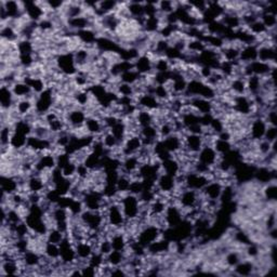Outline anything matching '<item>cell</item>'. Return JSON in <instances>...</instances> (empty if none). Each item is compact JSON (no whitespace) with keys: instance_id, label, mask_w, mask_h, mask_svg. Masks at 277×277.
Returning a JSON list of instances; mask_svg holds the SVG:
<instances>
[{"instance_id":"47","label":"cell","mask_w":277,"mask_h":277,"mask_svg":"<svg viewBox=\"0 0 277 277\" xmlns=\"http://www.w3.org/2000/svg\"><path fill=\"white\" fill-rule=\"evenodd\" d=\"M212 146L215 149V152H217L220 156H223V155L228 154L230 151H232L233 143L231 141L221 140V138H215Z\"/></svg>"},{"instance_id":"1","label":"cell","mask_w":277,"mask_h":277,"mask_svg":"<svg viewBox=\"0 0 277 277\" xmlns=\"http://www.w3.org/2000/svg\"><path fill=\"white\" fill-rule=\"evenodd\" d=\"M120 206L127 221L138 219L141 208V202L138 196L129 193L123 195L120 199Z\"/></svg>"},{"instance_id":"43","label":"cell","mask_w":277,"mask_h":277,"mask_svg":"<svg viewBox=\"0 0 277 277\" xmlns=\"http://www.w3.org/2000/svg\"><path fill=\"white\" fill-rule=\"evenodd\" d=\"M42 254H45V256L48 259L51 260V261L60 260V245L46 242L45 247H43Z\"/></svg>"},{"instance_id":"22","label":"cell","mask_w":277,"mask_h":277,"mask_svg":"<svg viewBox=\"0 0 277 277\" xmlns=\"http://www.w3.org/2000/svg\"><path fill=\"white\" fill-rule=\"evenodd\" d=\"M21 267L18 260L14 258L1 259V264H0V275L9 276V275H21Z\"/></svg>"},{"instance_id":"23","label":"cell","mask_w":277,"mask_h":277,"mask_svg":"<svg viewBox=\"0 0 277 277\" xmlns=\"http://www.w3.org/2000/svg\"><path fill=\"white\" fill-rule=\"evenodd\" d=\"M163 26L162 16L159 14L155 16H145L144 19L142 30L144 33H146L147 35H156L158 34L159 30Z\"/></svg>"},{"instance_id":"25","label":"cell","mask_w":277,"mask_h":277,"mask_svg":"<svg viewBox=\"0 0 277 277\" xmlns=\"http://www.w3.org/2000/svg\"><path fill=\"white\" fill-rule=\"evenodd\" d=\"M183 137L184 136H181L179 134H173V136L166 138L165 140H163L165 148L167 149L173 156L183 148Z\"/></svg>"},{"instance_id":"52","label":"cell","mask_w":277,"mask_h":277,"mask_svg":"<svg viewBox=\"0 0 277 277\" xmlns=\"http://www.w3.org/2000/svg\"><path fill=\"white\" fill-rule=\"evenodd\" d=\"M66 234L63 232H61L60 230H58L57 228H52L50 229L46 235V240L49 242L52 243H57V245H60L61 242H63V240L65 238Z\"/></svg>"},{"instance_id":"13","label":"cell","mask_w":277,"mask_h":277,"mask_svg":"<svg viewBox=\"0 0 277 277\" xmlns=\"http://www.w3.org/2000/svg\"><path fill=\"white\" fill-rule=\"evenodd\" d=\"M168 229H173L184 221V215L181 208L175 204H169L164 214Z\"/></svg>"},{"instance_id":"40","label":"cell","mask_w":277,"mask_h":277,"mask_svg":"<svg viewBox=\"0 0 277 277\" xmlns=\"http://www.w3.org/2000/svg\"><path fill=\"white\" fill-rule=\"evenodd\" d=\"M13 132H16V134L23 135L26 137H30L33 134V125L30 123V121L22 118L14 123Z\"/></svg>"},{"instance_id":"18","label":"cell","mask_w":277,"mask_h":277,"mask_svg":"<svg viewBox=\"0 0 277 277\" xmlns=\"http://www.w3.org/2000/svg\"><path fill=\"white\" fill-rule=\"evenodd\" d=\"M171 248V242L164 236L158 238L157 241L153 242L146 247V253L149 256H163V254L169 253Z\"/></svg>"},{"instance_id":"50","label":"cell","mask_w":277,"mask_h":277,"mask_svg":"<svg viewBox=\"0 0 277 277\" xmlns=\"http://www.w3.org/2000/svg\"><path fill=\"white\" fill-rule=\"evenodd\" d=\"M141 75L138 73V71L134 69H130L128 71H125L124 74H121L119 77V80L121 82H125V84H128L131 86H135L137 82L140 80Z\"/></svg>"},{"instance_id":"45","label":"cell","mask_w":277,"mask_h":277,"mask_svg":"<svg viewBox=\"0 0 277 277\" xmlns=\"http://www.w3.org/2000/svg\"><path fill=\"white\" fill-rule=\"evenodd\" d=\"M109 131L116 137V138L120 142V144L124 142V140L127 137V127H126V123L125 120L121 118L119 119V121L116 124L114 127L109 129Z\"/></svg>"},{"instance_id":"49","label":"cell","mask_w":277,"mask_h":277,"mask_svg":"<svg viewBox=\"0 0 277 277\" xmlns=\"http://www.w3.org/2000/svg\"><path fill=\"white\" fill-rule=\"evenodd\" d=\"M13 135V126L1 125L0 130V146H10V138Z\"/></svg>"},{"instance_id":"11","label":"cell","mask_w":277,"mask_h":277,"mask_svg":"<svg viewBox=\"0 0 277 277\" xmlns=\"http://www.w3.org/2000/svg\"><path fill=\"white\" fill-rule=\"evenodd\" d=\"M220 159V155L211 145H204L197 154V162L213 169Z\"/></svg>"},{"instance_id":"33","label":"cell","mask_w":277,"mask_h":277,"mask_svg":"<svg viewBox=\"0 0 277 277\" xmlns=\"http://www.w3.org/2000/svg\"><path fill=\"white\" fill-rule=\"evenodd\" d=\"M0 36H1V40L7 42H18L20 40L19 32L9 23H1Z\"/></svg>"},{"instance_id":"41","label":"cell","mask_w":277,"mask_h":277,"mask_svg":"<svg viewBox=\"0 0 277 277\" xmlns=\"http://www.w3.org/2000/svg\"><path fill=\"white\" fill-rule=\"evenodd\" d=\"M176 5H178V1H173V0H162V1L157 2V9H158V14L160 15H168L173 13L176 10Z\"/></svg>"},{"instance_id":"59","label":"cell","mask_w":277,"mask_h":277,"mask_svg":"<svg viewBox=\"0 0 277 277\" xmlns=\"http://www.w3.org/2000/svg\"><path fill=\"white\" fill-rule=\"evenodd\" d=\"M81 271V276H87V277H92L98 275V270L96 268L91 267L90 264H86L84 267L80 268Z\"/></svg>"},{"instance_id":"35","label":"cell","mask_w":277,"mask_h":277,"mask_svg":"<svg viewBox=\"0 0 277 277\" xmlns=\"http://www.w3.org/2000/svg\"><path fill=\"white\" fill-rule=\"evenodd\" d=\"M135 118L140 128L155 125V118L153 112H149V110L146 109H138V112L135 115Z\"/></svg>"},{"instance_id":"55","label":"cell","mask_w":277,"mask_h":277,"mask_svg":"<svg viewBox=\"0 0 277 277\" xmlns=\"http://www.w3.org/2000/svg\"><path fill=\"white\" fill-rule=\"evenodd\" d=\"M62 170V174L65 176L66 179H74L76 178V173H77V163L70 160L69 163L66 164L63 168H61Z\"/></svg>"},{"instance_id":"57","label":"cell","mask_w":277,"mask_h":277,"mask_svg":"<svg viewBox=\"0 0 277 277\" xmlns=\"http://www.w3.org/2000/svg\"><path fill=\"white\" fill-rule=\"evenodd\" d=\"M143 191H144V185H143L142 180H140V179L131 180L130 187H129V194L138 196Z\"/></svg>"},{"instance_id":"5","label":"cell","mask_w":277,"mask_h":277,"mask_svg":"<svg viewBox=\"0 0 277 277\" xmlns=\"http://www.w3.org/2000/svg\"><path fill=\"white\" fill-rule=\"evenodd\" d=\"M55 63H57V68L59 69V70L65 76L73 77L78 73V69L76 66L73 52L58 54L57 59H55Z\"/></svg>"},{"instance_id":"4","label":"cell","mask_w":277,"mask_h":277,"mask_svg":"<svg viewBox=\"0 0 277 277\" xmlns=\"http://www.w3.org/2000/svg\"><path fill=\"white\" fill-rule=\"evenodd\" d=\"M163 236H164V232L160 230L158 226L147 223L142 226V229L138 231L137 235V242H140L142 246L146 248L149 243L157 241L158 238Z\"/></svg>"},{"instance_id":"15","label":"cell","mask_w":277,"mask_h":277,"mask_svg":"<svg viewBox=\"0 0 277 277\" xmlns=\"http://www.w3.org/2000/svg\"><path fill=\"white\" fill-rule=\"evenodd\" d=\"M204 146V138L202 135L186 134L183 137V148L187 153L197 155Z\"/></svg>"},{"instance_id":"56","label":"cell","mask_w":277,"mask_h":277,"mask_svg":"<svg viewBox=\"0 0 277 277\" xmlns=\"http://www.w3.org/2000/svg\"><path fill=\"white\" fill-rule=\"evenodd\" d=\"M113 250V247H112V243H110V240L108 237H102L101 242L99 243V247H98V252H100L101 254H103L104 257H106L107 254Z\"/></svg>"},{"instance_id":"19","label":"cell","mask_w":277,"mask_h":277,"mask_svg":"<svg viewBox=\"0 0 277 277\" xmlns=\"http://www.w3.org/2000/svg\"><path fill=\"white\" fill-rule=\"evenodd\" d=\"M141 165L142 164L140 162V159H138L137 155H134V156H126L123 158V160H121L120 163L119 173L132 176L138 173V170L140 168Z\"/></svg>"},{"instance_id":"10","label":"cell","mask_w":277,"mask_h":277,"mask_svg":"<svg viewBox=\"0 0 277 277\" xmlns=\"http://www.w3.org/2000/svg\"><path fill=\"white\" fill-rule=\"evenodd\" d=\"M143 147L142 138L140 135L127 136L124 142L121 143V153L123 156H134L141 151Z\"/></svg>"},{"instance_id":"53","label":"cell","mask_w":277,"mask_h":277,"mask_svg":"<svg viewBox=\"0 0 277 277\" xmlns=\"http://www.w3.org/2000/svg\"><path fill=\"white\" fill-rule=\"evenodd\" d=\"M116 93L118 94L119 98H134L135 97V88L134 86L125 84V82H119L116 86Z\"/></svg>"},{"instance_id":"17","label":"cell","mask_w":277,"mask_h":277,"mask_svg":"<svg viewBox=\"0 0 277 277\" xmlns=\"http://www.w3.org/2000/svg\"><path fill=\"white\" fill-rule=\"evenodd\" d=\"M223 188H224V184L222 183V182L219 180H212L204 187V190L201 191V193L205 198L209 199V201H219L220 202Z\"/></svg>"},{"instance_id":"24","label":"cell","mask_w":277,"mask_h":277,"mask_svg":"<svg viewBox=\"0 0 277 277\" xmlns=\"http://www.w3.org/2000/svg\"><path fill=\"white\" fill-rule=\"evenodd\" d=\"M254 273H256V264L250 259H242L232 270V275L234 276H251Z\"/></svg>"},{"instance_id":"3","label":"cell","mask_w":277,"mask_h":277,"mask_svg":"<svg viewBox=\"0 0 277 277\" xmlns=\"http://www.w3.org/2000/svg\"><path fill=\"white\" fill-rule=\"evenodd\" d=\"M87 117V110L81 107H76L66 112L64 115V118L66 121V125H68V131H69L71 134V132L75 130L84 128Z\"/></svg>"},{"instance_id":"2","label":"cell","mask_w":277,"mask_h":277,"mask_svg":"<svg viewBox=\"0 0 277 277\" xmlns=\"http://www.w3.org/2000/svg\"><path fill=\"white\" fill-rule=\"evenodd\" d=\"M105 217H106V222L109 226L117 230L124 229L127 220L119 203H110L109 206L105 210Z\"/></svg>"},{"instance_id":"9","label":"cell","mask_w":277,"mask_h":277,"mask_svg":"<svg viewBox=\"0 0 277 277\" xmlns=\"http://www.w3.org/2000/svg\"><path fill=\"white\" fill-rule=\"evenodd\" d=\"M138 109H146L149 112H155L162 106V102L151 93H143L134 97Z\"/></svg>"},{"instance_id":"58","label":"cell","mask_w":277,"mask_h":277,"mask_svg":"<svg viewBox=\"0 0 277 277\" xmlns=\"http://www.w3.org/2000/svg\"><path fill=\"white\" fill-rule=\"evenodd\" d=\"M264 140H267L271 143L277 141V127L273 126H268L267 131H265L264 135Z\"/></svg>"},{"instance_id":"12","label":"cell","mask_w":277,"mask_h":277,"mask_svg":"<svg viewBox=\"0 0 277 277\" xmlns=\"http://www.w3.org/2000/svg\"><path fill=\"white\" fill-rule=\"evenodd\" d=\"M258 60L261 62L276 64V42L264 41L258 46Z\"/></svg>"},{"instance_id":"21","label":"cell","mask_w":277,"mask_h":277,"mask_svg":"<svg viewBox=\"0 0 277 277\" xmlns=\"http://www.w3.org/2000/svg\"><path fill=\"white\" fill-rule=\"evenodd\" d=\"M85 129L88 132V135L96 138L101 137L105 131H107L105 129L102 119L94 117V116H88L85 124Z\"/></svg>"},{"instance_id":"14","label":"cell","mask_w":277,"mask_h":277,"mask_svg":"<svg viewBox=\"0 0 277 277\" xmlns=\"http://www.w3.org/2000/svg\"><path fill=\"white\" fill-rule=\"evenodd\" d=\"M267 128H268V124L265 123L262 117L253 118L251 120L250 126H249V130H248L249 138L254 142L263 140Z\"/></svg>"},{"instance_id":"29","label":"cell","mask_w":277,"mask_h":277,"mask_svg":"<svg viewBox=\"0 0 277 277\" xmlns=\"http://www.w3.org/2000/svg\"><path fill=\"white\" fill-rule=\"evenodd\" d=\"M162 173L175 178L176 175H179L182 173V167L179 160L173 156L165 159L164 162H162Z\"/></svg>"},{"instance_id":"27","label":"cell","mask_w":277,"mask_h":277,"mask_svg":"<svg viewBox=\"0 0 277 277\" xmlns=\"http://www.w3.org/2000/svg\"><path fill=\"white\" fill-rule=\"evenodd\" d=\"M258 60V46L257 45H247L243 46L240 52V60L238 62L243 65L250 64Z\"/></svg>"},{"instance_id":"30","label":"cell","mask_w":277,"mask_h":277,"mask_svg":"<svg viewBox=\"0 0 277 277\" xmlns=\"http://www.w3.org/2000/svg\"><path fill=\"white\" fill-rule=\"evenodd\" d=\"M229 90L234 97L247 96L248 92H247L246 78H242V77H234V78H230Z\"/></svg>"},{"instance_id":"42","label":"cell","mask_w":277,"mask_h":277,"mask_svg":"<svg viewBox=\"0 0 277 277\" xmlns=\"http://www.w3.org/2000/svg\"><path fill=\"white\" fill-rule=\"evenodd\" d=\"M27 138L29 137L13 132L12 137L10 138V147L14 151H22L27 146Z\"/></svg>"},{"instance_id":"54","label":"cell","mask_w":277,"mask_h":277,"mask_svg":"<svg viewBox=\"0 0 277 277\" xmlns=\"http://www.w3.org/2000/svg\"><path fill=\"white\" fill-rule=\"evenodd\" d=\"M19 54H34L35 47L34 43L30 39H20L16 42Z\"/></svg>"},{"instance_id":"7","label":"cell","mask_w":277,"mask_h":277,"mask_svg":"<svg viewBox=\"0 0 277 277\" xmlns=\"http://www.w3.org/2000/svg\"><path fill=\"white\" fill-rule=\"evenodd\" d=\"M0 8L7 14L8 21H18L25 16L24 2L15 1V0H1Z\"/></svg>"},{"instance_id":"8","label":"cell","mask_w":277,"mask_h":277,"mask_svg":"<svg viewBox=\"0 0 277 277\" xmlns=\"http://www.w3.org/2000/svg\"><path fill=\"white\" fill-rule=\"evenodd\" d=\"M155 187H156V196L167 195V196L171 197L173 193L175 191V188H176L175 178L169 174H166L164 173H160L156 180Z\"/></svg>"},{"instance_id":"38","label":"cell","mask_w":277,"mask_h":277,"mask_svg":"<svg viewBox=\"0 0 277 277\" xmlns=\"http://www.w3.org/2000/svg\"><path fill=\"white\" fill-rule=\"evenodd\" d=\"M105 262L113 268L121 267L126 262V253L124 251L112 250L105 257Z\"/></svg>"},{"instance_id":"36","label":"cell","mask_w":277,"mask_h":277,"mask_svg":"<svg viewBox=\"0 0 277 277\" xmlns=\"http://www.w3.org/2000/svg\"><path fill=\"white\" fill-rule=\"evenodd\" d=\"M100 140H101L104 148L106 149L108 153L121 146L120 142L117 140V138H116V137L109 130L105 131L104 134L100 137Z\"/></svg>"},{"instance_id":"26","label":"cell","mask_w":277,"mask_h":277,"mask_svg":"<svg viewBox=\"0 0 277 277\" xmlns=\"http://www.w3.org/2000/svg\"><path fill=\"white\" fill-rule=\"evenodd\" d=\"M16 99L11 88L1 85V87H0V105H1V109L10 110L14 107Z\"/></svg>"},{"instance_id":"32","label":"cell","mask_w":277,"mask_h":277,"mask_svg":"<svg viewBox=\"0 0 277 277\" xmlns=\"http://www.w3.org/2000/svg\"><path fill=\"white\" fill-rule=\"evenodd\" d=\"M110 243H112L113 250L118 251H126L128 248V242H127L126 234L123 230H119L109 237Z\"/></svg>"},{"instance_id":"48","label":"cell","mask_w":277,"mask_h":277,"mask_svg":"<svg viewBox=\"0 0 277 277\" xmlns=\"http://www.w3.org/2000/svg\"><path fill=\"white\" fill-rule=\"evenodd\" d=\"M246 29L249 31V33H251V34L253 36H256L257 38L267 36L268 33H269L267 27L264 26V24L260 20L256 21L251 25H249L248 27H246Z\"/></svg>"},{"instance_id":"39","label":"cell","mask_w":277,"mask_h":277,"mask_svg":"<svg viewBox=\"0 0 277 277\" xmlns=\"http://www.w3.org/2000/svg\"><path fill=\"white\" fill-rule=\"evenodd\" d=\"M127 10H128L131 19L138 20V19L145 18V13H144V2H138V1L127 2Z\"/></svg>"},{"instance_id":"16","label":"cell","mask_w":277,"mask_h":277,"mask_svg":"<svg viewBox=\"0 0 277 277\" xmlns=\"http://www.w3.org/2000/svg\"><path fill=\"white\" fill-rule=\"evenodd\" d=\"M134 66L135 69L141 76H149L155 74L153 59L146 53H142L134 62Z\"/></svg>"},{"instance_id":"37","label":"cell","mask_w":277,"mask_h":277,"mask_svg":"<svg viewBox=\"0 0 277 277\" xmlns=\"http://www.w3.org/2000/svg\"><path fill=\"white\" fill-rule=\"evenodd\" d=\"M23 81H25L32 88L33 92L36 94H40L48 88L46 80L41 77H25Z\"/></svg>"},{"instance_id":"20","label":"cell","mask_w":277,"mask_h":277,"mask_svg":"<svg viewBox=\"0 0 277 277\" xmlns=\"http://www.w3.org/2000/svg\"><path fill=\"white\" fill-rule=\"evenodd\" d=\"M190 105L198 115L212 114L213 112V102L209 100L195 97L190 99Z\"/></svg>"},{"instance_id":"34","label":"cell","mask_w":277,"mask_h":277,"mask_svg":"<svg viewBox=\"0 0 277 277\" xmlns=\"http://www.w3.org/2000/svg\"><path fill=\"white\" fill-rule=\"evenodd\" d=\"M262 199L267 204H276L277 199V185L276 181H272L265 184L261 188Z\"/></svg>"},{"instance_id":"28","label":"cell","mask_w":277,"mask_h":277,"mask_svg":"<svg viewBox=\"0 0 277 277\" xmlns=\"http://www.w3.org/2000/svg\"><path fill=\"white\" fill-rule=\"evenodd\" d=\"M16 113L20 115L21 118H24L34 112L35 109V101L32 99H21L16 100V103L13 107Z\"/></svg>"},{"instance_id":"51","label":"cell","mask_w":277,"mask_h":277,"mask_svg":"<svg viewBox=\"0 0 277 277\" xmlns=\"http://www.w3.org/2000/svg\"><path fill=\"white\" fill-rule=\"evenodd\" d=\"M260 21H261L264 26L267 27L268 31L275 30L277 26V16L275 13L262 12L261 16H260Z\"/></svg>"},{"instance_id":"31","label":"cell","mask_w":277,"mask_h":277,"mask_svg":"<svg viewBox=\"0 0 277 277\" xmlns=\"http://www.w3.org/2000/svg\"><path fill=\"white\" fill-rule=\"evenodd\" d=\"M0 187H1V192L8 194V195L19 192L20 190L18 180L11 175H1V178H0Z\"/></svg>"},{"instance_id":"6","label":"cell","mask_w":277,"mask_h":277,"mask_svg":"<svg viewBox=\"0 0 277 277\" xmlns=\"http://www.w3.org/2000/svg\"><path fill=\"white\" fill-rule=\"evenodd\" d=\"M54 105V92L52 88L47 89L38 94L35 100V112L39 116H45L48 112L52 109Z\"/></svg>"},{"instance_id":"44","label":"cell","mask_w":277,"mask_h":277,"mask_svg":"<svg viewBox=\"0 0 277 277\" xmlns=\"http://www.w3.org/2000/svg\"><path fill=\"white\" fill-rule=\"evenodd\" d=\"M131 180L132 179L130 175L119 173L118 180L116 182V187H117V191L119 194H121V195H126V194L129 193Z\"/></svg>"},{"instance_id":"46","label":"cell","mask_w":277,"mask_h":277,"mask_svg":"<svg viewBox=\"0 0 277 277\" xmlns=\"http://www.w3.org/2000/svg\"><path fill=\"white\" fill-rule=\"evenodd\" d=\"M155 73H168L171 71L170 60L165 57H159L153 61Z\"/></svg>"}]
</instances>
